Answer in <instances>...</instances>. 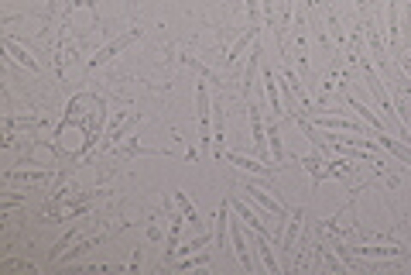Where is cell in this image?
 Here are the masks:
<instances>
[{"instance_id":"cell-1","label":"cell","mask_w":411,"mask_h":275,"mask_svg":"<svg viewBox=\"0 0 411 275\" xmlns=\"http://www.w3.org/2000/svg\"><path fill=\"white\" fill-rule=\"evenodd\" d=\"M196 117H199V141L203 148H213V97H209V86L196 82Z\"/></svg>"},{"instance_id":"cell-2","label":"cell","mask_w":411,"mask_h":275,"mask_svg":"<svg viewBox=\"0 0 411 275\" xmlns=\"http://www.w3.org/2000/svg\"><path fill=\"white\" fill-rule=\"evenodd\" d=\"M141 35H144V28H130V31H124V35H117L113 42H106L100 52L89 59V69H100V66H106V62H110L117 52H124L127 45H134V42H141Z\"/></svg>"},{"instance_id":"cell-3","label":"cell","mask_w":411,"mask_h":275,"mask_svg":"<svg viewBox=\"0 0 411 275\" xmlns=\"http://www.w3.org/2000/svg\"><path fill=\"white\" fill-rule=\"evenodd\" d=\"M227 200H230V210H236V217H240V220H247V227H251V231L264 234L267 241H274V231H267V227L260 224V217H257V214L247 207V203H244V200H236V196H227Z\"/></svg>"},{"instance_id":"cell-4","label":"cell","mask_w":411,"mask_h":275,"mask_svg":"<svg viewBox=\"0 0 411 275\" xmlns=\"http://www.w3.org/2000/svg\"><path fill=\"white\" fill-rule=\"evenodd\" d=\"M387 42H391V55H401V21H398V0H387Z\"/></svg>"},{"instance_id":"cell-5","label":"cell","mask_w":411,"mask_h":275,"mask_svg":"<svg viewBox=\"0 0 411 275\" xmlns=\"http://www.w3.org/2000/svg\"><path fill=\"white\" fill-rule=\"evenodd\" d=\"M247 114H251V138H254V152H257V155H264V152H267V128H264V121H260V107L247 100Z\"/></svg>"},{"instance_id":"cell-6","label":"cell","mask_w":411,"mask_h":275,"mask_svg":"<svg viewBox=\"0 0 411 275\" xmlns=\"http://www.w3.org/2000/svg\"><path fill=\"white\" fill-rule=\"evenodd\" d=\"M251 248L257 251V258L264 262V272H271V275H278V272H282V265H278V262H274V255H271V241H267L264 234L251 231Z\"/></svg>"},{"instance_id":"cell-7","label":"cell","mask_w":411,"mask_h":275,"mask_svg":"<svg viewBox=\"0 0 411 275\" xmlns=\"http://www.w3.org/2000/svg\"><path fill=\"white\" fill-rule=\"evenodd\" d=\"M298 227H302V207L291 210V217L284 224V234H282V255H291L298 248Z\"/></svg>"},{"instance_id":"cell-8","label":"cell","mask_w":411,"mask_h":275,"mask_svg":"<svg viewBox=\"0 0 411 275\" xmlns=\"http://www.w3.org/2000/svg\"><path fill=\"white\" fill-rule=\"evenodd\" d=\"M260 82H264V93H267V104L274 110V117H282L284 110H282V90H278V73L274 69H264Z\"/></svg>"},{"instance_id":"cell-9","label":"cell","mask_w":411,"mask_h":275,"mask_svg":"<svg viewBox=\"0 0 411 275\" xmlns=\"http://www.w3.org/2000/svg\"><path fill=\"white\" fill-rule=\"evenodd\" d=\"M257 35H260V31H257V25L247 28V35H240V38L233 42L230 49H227V55H223V66H233V62H236L240 55L247 52V45H254V42H257Z\"/></svg>"},{"instance_id":"cell-10","label":"cell","mask_w":411,"mask_h":275,"mask_svg":"<svg viewBox=\"0 0 411 275\" xmlns=\"http://www.w3.org/2000/svg\"><path fill=\"white\" fill-rule=\"evenodd\" d=\"M233 227V248H236V258H240V265H244V269H247V272H251V269H254V262H251V251H247V234H244V224H240V220H230Z\"/></svg>"},{"instance_id":"cell-11","label":"cell","mask_w":411,"mask_h":275,"mask_svg":"<svg viewBox=\"0 0 411 275\" xmlns=\"http://www.w3.org/2000/svg\"><path fill=\"white\" fill-rule=\"evenodd\" d=\"M377 141H381V148H384V152H391L398 162L411 165V145H408V141H398V138H391L387 131H384V135H377Z\"/></svg>"},{"instance_id":"cell-12","label":"cell","mask_w":411,"mask_h":275,"mask_svg":"<svg viewBox=\"0 0 411 275\" xmlns=\"http://www.w3.org/2000/svg\"><path fill=\"white\" fill-rule=\"evenodd\" d=\"M357 251V258H401L405 255V248L391 245V248H381V245H353Z\"/></svg>"},{"instance_id":"cell-13","label":"cell","mask_w":411,"mask_h":275,"mask_svg":"<svg viewBox=\"0 0 411 275\" xmlns=\"http://www.w3.org/2000/svg\"><path fill=\"white\" fill-rule=\"evenodd\" d=\"M260 45L254 42V49H251V59H247V73H244V80H240V90H244V97L251 100V90H254V80H257V66H260Z\"/></svg>"},{"instance_id":"cell-14","label":"cell","mask_w":411,"mask_h":275,"mask_svg":"<svg viewBox=\"0 0 411 275\" xmlns=\"http://www.w3.org/2000/svg\"><path fill=\"white\" fill-rule=\"evenodd\" d=\"M227 159H230L236 169H247V172H260V176H271V172H278L282 165H260L254 159H247V155H240V152H227Z\"/></svg>"},{"instance_id":"cell-15","label":"cell","mask_w":411,"mask_h":275,"mask_svg":"<svg viewBox=\"0 0 411 275\" xmlns=\"http://www.w3.org/2000/svg\"><path fill=\"white\" fill-rule=\"evenodd\" d=\"M346 107H350V110H357L360 117H363V121H367V124H370V128H374L377 135L391 131V128H387V121H377V117H374V110H370V107H363V104H360L357 97H346Z\"/></svg>"},{"instance_id":"cell-16","label":"cell","mask_w":411,"mask_h":275,"mask_svg":"<svg viewBox=\"0 0 411 275\" xmlns=\"http://www.w3.org/2000/svg\"><path fill=\"white\" fill-rule=\"evenodd\" d=\"M4 49L14 55V59H18V62H21L25 69H31V73H42V66H38V62H34V59L27 55V49H21V45H18V42H14L11 35H4Z\"/></svg>"},{"instance_id":"cell-17","label":"cell","mask_w":411,"mask_h":275,"mask_svg":"<svg viewBox=\"0 0 411 275\" xmlns=\"http://www.w3.org/2000/svg\"><path fill=\"white\" fill-rule=\"evenodd\" d=\"M227 224H230V200H223L220 210H216V227H213L216 248H223V241H227Z\"/></svg>"},{"instance_id":"cell-18","label":"cell","mask_w":411,"mask_h":275,"mask_svg":"<svg viewBox=\"0 0 411 275\" xmlns=\"http://www.w3.org/2000/svg\"><path fill=\"white\" fill-rule=\"evenodd\" d=\"M168 214H172V210H168ZM182 224H185V217H179V214H172V227H168V241H165V258H172V255L179 251Z\"/></svg>"},{"instance_id":"cell-19","label":"cell","mask_w":411,"mask_h":275,"mask_svg":"<svg viewBox=\"0 0 411 275\" xmlns=\"http://www.w3.org/2000/svg\"><path fill=\"white\" fill-rule=\"evenodd\" d=\"M175 203H179V210H182V217L189 220V224H192V231H199V227H203V220H199V210H196V207H192V203H189V196H185V192H175Z\"/></svg>"},{"instance_id":"cell-20","label":"cell","mask_w":411,"mask_h":275,"mask_svg":"<svg viewBox=\"0 0 411 275\" xmlns=\"http://www.w3.org/2000/svg\"><path fill=\"white\" fill-rule=\"evenodd\" d=\"M267 145H271V155H274V162H282L284 159V148H282V128H278V117H271L267 121Z\"/></svg>"},{"instance_id":"cell-21","label":"cell","mask_w":411,"mask_h":275,"mask_svg":"<svg viewBox=\"0 0 411 275\" xmlns=\"http://www.w3.org/2000/svg\"><path fill=\"white\" fill-rule=\"evenodd\" d=\"M182 62H185V66H192V69H196V73H199V76H203L206 82H216V86H223V80H220V76H216V73H213V69H209V66H203V62H199V59H196V55H182Z\"/></svg>"},{"instance_id":"cell-22","label":"cell","mask_w":411,"mask_h":275,"mask_svg":"<svg viewBox=\"0 0 411 275\" xmlns=\"http://www.w3.org/2000/svg\"><path fill=\"white\" fill-rule=\"evenodd\" d=\"M51 172L49 169H34V172H18V169H7V176H4V179H7V183H14V179H49Z\"/></svg>"},{"instance_id":"cell-23","label":"cell","mask_w":411,"mask_h":275,"mask_svg":"<svg viewBox=\"0 0 411 275\" xmlns=\"http://www.w3.org/2000/svg\"><path fill=\"white\" fill-rule=\"evenodd\" d=\"M209 241H216V238H213L209 231H203V234H199L196 241H189V245H182L179 251H182V255H192V251H199V248H206V245H209Z\"/></svg>"},{"instance_id":"cell-24","label":"cell","mask_w":411,"mask_h":275,"mask_svg":"<svg viewBox=\"0 0 411 275\" xmlns=\"http://www.w3.org/2000/svg\"><path fill=\"white\" fill-rule=\"evenodd\" d=\"M72 238H76V231H65V234H62V241H58V245L51 248V262H58V258L65 255V248L72 245Z\"/></svg>"},{"instance_id":"cell-25","label":"cell","mask_w":411,"mask_h":275,"mask_svg":"<svg viewBox=\"0 0 411 275\" xmlns=\"http://www.w3.org/2000/svg\"><path fill=\"white\" fill-rule=\"evenodd\" d=\"M209 262V255H199V258H185V262H179L175 269H196V265H206Z\"/></svg>"},{"instance_id":"cell-26","label":"cell","mask_w":411,"mask_h":275,"mask_svg":"<svg viewBox=\"0 0 411 275\" xmlns=\"http://www.w3.org/2000/svg\"><path fill=\"white\" fill-rule=\"evenodd\" d=\"M137 121H141V114H137V117H130V121H127V124H124V128H120V131H113V135H110V141H120V138L127 135V131H130V128H134V124H137Z\"/></svg>"},{"instance_id":"cell-27","label":"cell","mask_w":411,"mask_h":275,"mask_svg":"<svg viewBox=\"0 0 411 275\" xmlns=\"http://www.w3.org/2000/svg\"><path fill=\"white\" fill-rule=\"evenodd\" d=\"M244 4H247V18L257 25V4H260V0H244Z\"/></svg>"},{"instance_id":"cell-28","label":"cell","mask_w":411,"mask_h":275,"mask_svg":"<svg viewBox=\"0 0 411 275\" xmlns=\"http://www.w3.org/2000/svg\"><path fill=\"white\" fill-rule=\"evenodd\" d=\"M82 4H89V0H82Z\"/></svg>"}]
</instances>
